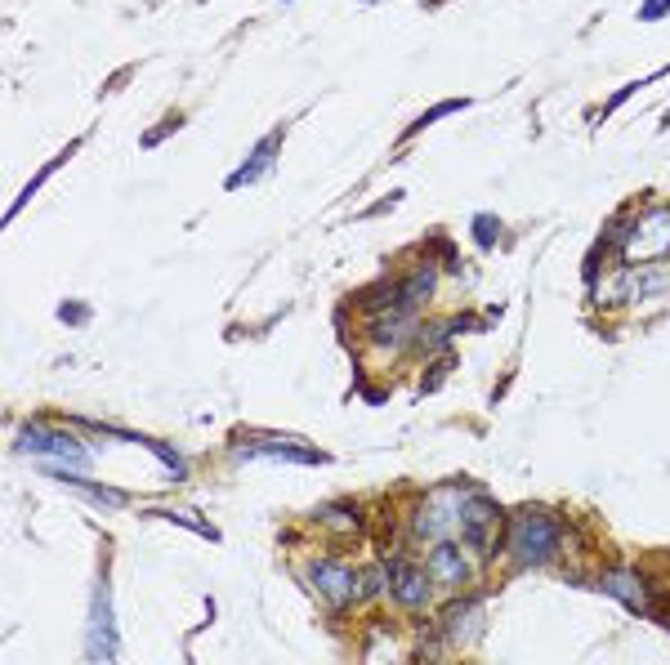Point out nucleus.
I'll return each instance as SVG.
<instances>
[{"instance_id": "obj_1", "label": "nucleus", "mask_w": 670, "mask_h": 665, "mask_svg": "<svg viewBox=\"0 0 670 665\" xmlns=\"http://www.w3.org/2000/svg\"><path fill=\"white\" fill-rule=\"evenodd\" d=\"M559 541H563V527L559 518L541 514V509H523L510 527V554L519 567H541L559 554Z\"/></svg>"}, {"instance_id": "obj_2", "label": "nucleus", "mask_w": 670, "mask_h": 665, "mask_svg": "<svg viewBox=\"0 0 670 665\" xmlns=\"http://www.w3.org/2000/svg\"><path fill=\"white\" fill-rule=\"evenodd\" d=\"M621 255L630 264H657L670 255V206H653L648 215L635 219V228L621 242Z\"/></svg>"}, {"instance_id": "obj_3", "label": "nucleus", "mask_w": 670, "mask_h": 665, "mask_svg": "<svg viewBox=\"0 0 670 665\" xmlns=\"http://www.w3.org/2000/svg\"><path fill=\"white\" fill-rule=\"evenodd\" d=\"M461 509H465V496H456V491H434L416 514V536L420 541H434V536L461 532Z\"/></svg>"}, {"instance_id": "obj_4", "label": "nucleus", "mask_w": 670, "mask_h": 665, "mask_svg": "<svg viewBox=\"0 0 670 665\" xmlns=\"http://www.w3.org/2000/svg\"><path fill=\"white\" fill-rule=\"evenodd\" d=\"M18 451H36V456H59V460H72V465H90L85 447L63 429H45V424H27L18 433Z\"/></svg>"}, {"instance_id": "obj_5", "label": "nucleus", "mask_w": 670, "mask_h": 665, "mask_svg": "<svg viewBox=\"0 0 670 665\" xmlns=\"http://www.w3.org/2000/svg\"><path fill=\"white\" fill-rule=\"evenodd\" d=\"M443 625H447V639H452L456 648H474V643L483 639V603H478V599L447 603Z\"/></svg>"}, {"instance_id": "obj_6", "label": "nucleus", "mask_w": 670, "mask_h": 665, "mask_svg": "<svg viewBox=\"0 0 670 665\" xmlns=\"http://www.w3.org/2000/svg\"><path fill=\"white\" fill-rule=\"evenodd\" d=\"M501 523V509L492 505V500H483V496H465V509H461V532H465V541L469 545H478V549H492V527Z\"/></svg>"}, {"instance_id": "obj_7", "label": "nucleus", "mask_w": 670, "mask_h": 665, "mask_svg": "<svg viewBox=\"0 0 670 665\" xmlns=\"http://www.w3.org/2000/svg\"><path fill=\"white\" fill-rule=\"evenodd\" d=\"M90 657L94 661H112V657H117V630H112L108 585H99V599H94V612H90Z\"/></svg>"}, {"instance_id": "obj_8", "label": "nucleus", "mask_w": 670, "mask_h": 665, "mask_svg": "<svg viewBox=\"0 0 670 665\" xmlns=\"http://www.w3.org/2000/svg\"><path fill=\"white\" fill-rule=\"evenodd\" d=\"M313 572V585H318L322 594L335 603V607H349L353 603V567H344V563H335V558H322V563H313L309 567Z\"/></svg>"}, {"instance_id": "obj_9", "label": "nucleus", "mask_w": 670, "mask_h": 665, "mask_svg": "<svg viewBox=\"0 0 670 665\" xmlns=\"http://www.w3.org/2000/svg\"><path fill=\"white\" fill-rule=\"evenodd\" d=\"M599 590L612 594V599H621L630 612H644V607H648V590H644V581H639L635 567H612V572H603Z\"/></svg>"}, {"instance_id": "obj_10", "label": "nucleus", "mask_w": 670, "mask_h": 665, "mask_svg": "<svg viewBox=\"0 0 670 665\" xmlns=\"http://www.w3.org/2000/svg\"><path fill=\"white\" fill-rule=\"evenodd\" d=\"M416 308H402V304H389V313H380L371 322V340L376 344H389V349H402V344L416 335Z\"/></svg>"}, {"instance_id": "obj_11", "label": "nucleus", "mask_w": 670, "mask_h": 665, "mask_svg": "<svg viewBox=\"0 0 670 665\" xmlns=\"http://www.w3.org/2000/svg\"><path fill=\"white\" fill-rule=\"evenodd\" d=\"M246 456L286 460V465H327V456H322V451H309V447H300V442H277V438H268V442H260V447H251Z\"/></svg>"}, {"instance_id": "obj_12", "label": "nucleus", "mask_w": 670, "mask_h": 665, "mask_svg": "<svg viewBox=\"0 0 670 665\" xmlns=\"http://www.w3.org/2000/svg\"><path fill=\"white\" fill-rule=\"evenodd\" d=\"M389 590H394V599L402 607H420L429 599V576H425V567H398L394 572V581H389Z\"/></svg>"}, {"instance_id": "obj_13", "label": "nucleus", "mask_w": 670, "mask_h": 665, "mask_svg": "<svg viewBox=\"0 0 670 665\" xmlns=\"http://www.w3.org/2000/svg\"><path fill=\"white\" fill-rule=\"evenodd\" d=\"M429 572H434L438 581H465V576H469V558L461 554V545L438 541L434 554H429Z\"/></svg>"}, {"instance_id": "obj_14", "label": "nucleus", "mask_w": 670, "mask_h": 665, "mask_svg": "<svg viewBox=\"0 0 670 665\" xmlns=\"http://www.w3.org/2000/svg\"><path fill=\"white\" fill-rule=\"evenodd\" d=\"M277 143H282V130H273V134H268V139L260 143V148L251 152V161H246L242 170H233V179H228V188H242V183H255V175H260V170H268V161H273Z\"/></svg>"}, {"instance_id": "obj_15", "label": "nucleus", "mask_w": 670, "mask_h": 665, "mask_svg": "<svg viewBox=\"0 0 670 665\" xmlns=\"http://www.w3.org/2000/svg\"><path fill=\"white\" fill-rule=\"evenodd\" d=\"M434 282H438L434 268H416L407 282H398V304L402 308H420L429 295H434Z\"/></svg>"}, {"instance_id": "obj_16", "label": "nucleus", "mask_w": 670, "mask_h": 665, "mask_svg": "<svg viewBox=\"0 0 670 665\" xmlns=\"http://www.w3.org/2000/svg\"><path fill=\"white\" fill-rule=\"evenodd\" d=\"M666 291H670L666 268H639V273H630V295H626V300H648V295H666Z\"/></svg>"}, {"instance_id": "obj_17", "label": "nucleus", "mask_w": 670, "mask_h": 665, "mask_svg": "<svg viewBox=\"0 0 670 665\" xmlns=\"http://www.w3.org/2000/svg\"><path fill=\"white\" fill-rule=\"evenodd\" d=\"M469 326V317H443V322H434V326H416V344L420 349H438V344H447L456 331H465Z\"/></svg>"}, {"instance_id": "obj_18", "label": "nucleus", "mask_w": 670, "mask_h": 665, "mask_svg": "<svg viewBox=\"0 0 670 665\" xmlns=\"http://www.w3.org/2000/svg\"><path fill=\"white\" fill-rule=\"evenodd\" d=\"M67 487L72 491H81V496H90L94 505H126V496H121V491H108V487H90V483H81V478H67Z\"/></svg>"}, {"instance_id": "obj_19", "label": "nucleus", "mask_w": 670, "mask_h": 665, "mask_svg": "<svg viewBox=\"0 0 670 665\" xmlns=\"http://www.w3.org/2000/svg\"><path fill=\"white\" fill-rule=\"evenodd\" d=\"M376 590H380V567H362V572L353 576V603H367Z\"/></svg>"}, {"instance_id": "obj_20", "label": "nucleus", "mask_w": 670, "mask_h": 665, "mask_svg": "<svg viewBox=\"0 0 670 665\" xmlns=\"http://www.w3.org/2000/svg\"><path fill=\"white\" fill-rule=\"evenodd\" d=\"M380 304H398V286L394 282H380L376 291L358 295V308H380Z\"/></svg>"}, {"instance_id": "obj_21", "label": "nucleus", "mask_w": 670, "mask_h": 665, "mask_svg": "<svg viewBox=\"0 0 670 665\" xmlns=\"http://www.w3.org/2000/svg\"><path fill=\"white\" fill-rule=\"evenodd\" d=\"M496 237H501V224H496V215H478V219H474V242H478V246H496Z\"/></svg>"}, {"instance_id": "obj_22", "label": "nucleus", "mask_w": 670, "mask_h": 665, "mask_svg": "<svg viewBox=\"0 0 670 665\" xmlns=\"http://www.w3.org/2000/svg\"><path fill=\"white\" fill-rule=\"evenodd\" d=\"M452 366H456V358H443V362H438V366H434V371H429V375H425V384H420V389H425V393H434V389H438V384H443V380H447V371H452Z\"/></svg>"}, {"instance_id": "obj_23", "label": "nucleus", "mask_w": 670, "mask_h": 665, "mask_svg": "<svg viewBox=\"0 0 670 665\" xmlns=\"http://www.w3.org/2000/svg\"><path fill=\"white\" fill-rule=\"evenodd\" d=\"M662 14H670V0H648V5L639 9V18H644V23H657Z\"/></svg>"}]
</instances>
